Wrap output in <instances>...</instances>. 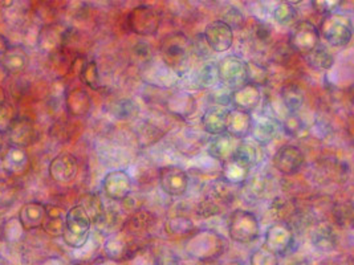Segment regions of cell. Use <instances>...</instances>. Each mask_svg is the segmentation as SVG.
<instances>
[{
    "label": "cell",
    "instance_id": "obj_55",
    "mask_svg": "<svg viewBox=\"0 0 354 265\" xmlns=\"http://www.w3.org/2000/svg\"><path fill=\"white\" fill-rule=\"evenodd\" d=\"M290 265H308L306 262H297V263H293V264Z\"/></svg>",
    "mask_w": 354,
    "mask_h": 265
},
{
    "label": "cell",
    "instance_id": "obj_13",
    "mask_svg": "<svg viewBox=\"0 0 354 265\" xmlns=\"http://www.w3.org/2000/svg\"><path fill=\"white\" fill-rule=\"evenodd\" d=\"M203 37L207 41L209 50L216 53H222L232 47L234 30L225 23V20H215L206 27Z\"/></svg>",
    "mask_w": 354,
    "mask_h": 265
},
{
    "label": "cell",
    "instance_id": "obj_7",
    "mask_svg": "<svg viewBox=\"0 0 354 265\" xmlns=\"http://www.w3.org/2000/svg\"><path fill=\"white\" fill-rule=\"evenodd\" d=\"M264 248L276 256H286L295 247V232L288 223L277 222L271 224L266 231Z\"/></svg>",
    "mask_w": 354,
    "mask_h": 265
},
{
    "label": "cell",
    "instance_id": "obj_38",
    "mask_svg": "<svg viewBox=\"0 0 354 265\" xmlns=\"http://www.w3.org/2000/svg\"><path fill=\"white\" fill-rule=\"evenodd\" d=\"M297 12L292 3H280L274 11V21L280 26H290V23L296 19Z\"/></svg>",
    "mask_w": 354,
    "mask_h": 265
},
{
    "label": "cell",
    "instance_id": "obj_16",
    "mask_svg": "<svg viewBox=\"0 0 354 265\" xmlns=\"http://www.w3.org/2000/svg\"><path fill=\"white\" fill-rule=\"evenodd\" d=\"M283 130V122H280L274 117H259L258 119H252L251 135L259 145H267L279 137Z\"/></svg>",
    "mask_w": 354,
    "mask_h": 265
},
{
    "label": "cell",
    "instance_id": "obj_23",
    "mask_svg": "<svg viewBox=\"0 0 354 265\" xmlns=\"http://www.w3.org/2000/svg\"><path fill=\"white\" fill-rule=\"evenodd\" d=\"M27 66H28V55L23 47H19V46L15 47L11 46L0 63L3 70L7 72L8 75L21 73Z\"/></svg>",
    "mask_w": 354,
    "mask_h": 265
},
{
    "label": "cell",
    "instance_id": "obj_51",
    "mask_svg": "<svg viewBox=\"0 0 354 265\" xmlns=\"http://www.w3.org/2000/svg\"><path fill=\"white\" fill-rule=\"evenodd\" d=\"M10 47H11V44H10L8 39H7L4 35L0 33V63H1V60L4 59L7 50H10Z\"/></svg>",
    "mask_w": 354,
    "mask_h": 265
},
{
    "label": "cell",
    "instance_id": "obj_9",
    "mask_svg": "<svg viewBox=\"0 0 354 265\" xmlns=\"http://www.w3.org/2000/svg\"><path fill=\"white\" fill-rule=\"evenodd\" d=\"M162 191L169 197H182L189 188V174L179 166H163L158 170Z\"/></svg>",
    "mask_w": 354,
    "mask_h": 265
},
{
    "label": "cell",
    "instance_id": "obj_2",
    "mask_svg": "<svg viewBox=\"0 0 354 265\" xmlns=\"http://www.w3.org/2000/svg\"><path fill=\"white\" fill-rule=\"evenodd\" d=\"M161 50L165 64L182 75L190 64L193 44L185 35L174 33L163 40Z\"/></svg>",
    "mask_w": 354,
    "mask_h": 265
},
{
    "label": "cell",
    "instance_id": "obj_48",
    "mask_svg": "<svg viewBox=\"0 0 354 265\" xmlns=\"http://www.w3.org/2000/svg\"><path fill=\"white\" fill-rule=\"evenodd\" d=\"M271 26L268 24H264V23H260L258 27H257V32L255 36L258 39L259 41H267L270 37H271Z\"/></svg>",
    "mask_w": 354,
    "mask_h": 265
},
{
    "label": "cell",
    "instance_id": "obj_37",
    "mask_svg": "<svg viewBox=\"0 0 354 265\" xmlns=\"http://www.w3.org/2000/svg\"><path fill=\"white\" fill-rule=\"evenodd\" d=\"M270 213L280 219V222H284L286 217H290V216L295 215L296 213V207L293 206V203L286 198H276L274 199V202L271 203V207H270Z\"/></svg>",
    "mask_w": 354,
    "mask_h": 265
},
{
    "label": "cell",
    "instance_id": "obj_43",
    "mask_svg": "<svg viewBox=\"0 0 354 265\" xmlns=\"http://www.w3.org/2000/svg\"><path fill=\"white\" fill-rule=\"evenodd\" d=\"M150 224H151V215L141 210L136 213L133 217H130L129 222L127 223V228H129L130 232L142 231L149 228Z\"/></svg>",
    "mask_w": 354,
    "mask_h": 265
},
{
    "label": "cell",
    "instance_id": "obj_44",
    "mask_svg": "<svg viewBox=\"0 0 354 265\" xmlns=\"http://www.w3.org/2000/svg\"><path fill=\"white\" fill-rule=\"evenodd\" d=\"M341 4H342V1H339V0H335V1L333 0H313V1H310V6L313 7V10L322 17L335 14Z\"/></svg>",
    "mask_w": 354,
    "mask_h": 265
},
{
    "label": "cell",
    "instance_id": "obj_1",
    "mask_svg": "<svg viewBox=\"0 0 354 265\" xmlns=\"http://www.w3.org/2000/svg\"><path fill=\"white\" fill-rule=\"evenodd\" d=\"M186 253L199 262H212L223 255L225 237L219 232L202 228L190 233L185 242Z\"/></svg>",
    "mask_w": 354,
    "mask_h": 265
},
{
    "label": "cell",
    "instance_id": "obj_35",
    "mask_svg": "<svg viewBox=\"0 0 354 265\" xmlns=\"http://www.w3.org/2000/svg\"><path fill=\"white\" fill-rule=\"evenodd\" d=\"M80 80L93 90H97L100 88L101 81H100V73H98L96 61L89 60L84 63V66H81L80 69Z\"/></svg>",
    "mask_w": 354,
    "mask_h": 265
},
{
    "label": "cell",
    "instance_id": "obj_32",
    "mask_svg": "<svg viewBox=\"0 0 354 265\" xmlns=\"http://www.w3.org/2000/svg\"><path fill=\"white\" fill-rule=\"evenodd\" d=\"M166 232L173 236H189L195 231L192 219L187 216H173L166 220Z\"/></svg>",
    "mask_w": 354,
    "mask_h": 265
},
{
    "label": "cell",
    "instance_id": "obj_5",
    "mask_svg": "<svg viewBox=\"0 0 354 265\" xmlns=\"http://www.w3.org/2000/svg\"><path fill=\"white\" fill-rule=\"evenodd\" d=\"M228 235L241 244L252 243L260 236V223L255 214L247 210H235L228 219Z\"/></svg>",
    "mask_w": 354,
    "mask_h": 265
},
{
    "label": "cell",
    "instance_id": "obj_41",
    "mask_svg": "<svg viewBox=\"0 0 354 265\" xmlns=\"http://www.w3.org/2000/svg\"><path fill=\"white\" fill-rule=\"evenodd\" d=\"M222 208L223 207L219 203H216L214 199L205 197L196 207V215L199 216L201 219H207V217H212V216L221 214Z\"/></svg>",
    "mask_w": 354,
    "mask_h": 265
},
{
    "label": "cell",
    "instance_id": "obj_3",
    "mask_svg": "<svg viewBox=\"0 0 354 265\" xmlns=\"http://www.w3.org/2000/svg\"><path fill=\"white\" fill-rule=\"evenodd\" d=\"M92 220L86 214L85 208L77 204L72 207L65 215L63 239L65 243L72 248H81L89 237Z\"/></svg>",
    "mask_w": 354,
    "mask_h": 265
},
{
    "label": "cell",
    "instance_id": "obj_34",
    "mask_svg": "<svg viewBox=\"0 0 354 265\" xmlns=\"http://www.w3.org/2000/svg\"><path fill=\"white\" fill-rule=\"evenodd\" d=\"M248 174H250L248 170L236 165L234 161H231V159L225 161V166H223V179H225L227 182L241 186L242 183L247 181Z\"/></svg>",
    "mask_w": 354,
    "mask_h": 265
},
{
    "label": "cell",
    "instance_id": "obj_24",
    "mask_svg": "<svg viewBox=\"0 0 354 265\" xmlns=\"http://www.w3.org/2000/svg\"><path fill=\"white\" fill-rule=\"evenodd\" d=\"M230 159L234 161L236 165L250 171L254 166L258 164V148L251 141H242L241 144L236 145V148L234 150V154Z\"/></svg>",
    "mask_w": 354,
    "mask_h": 265
},
{
    "label": "cell",
    "instance_id": "obj_30",
    "mask_svg": "<svg viewBox=\"0 0 354 265\" xmlns=\"http://www.w3.org/2000/svg\"><path fill=\"white\" fill-rule=\"evenodd\" d=\"M306 64L315 70H328L335 64L333 55L322 44L304 56Z\"/></svg>",
    "mask_w": 354,
    "mask_h": 265
},
{
    "label": "cell",
    "instance_id": "obj_28",
    "mask_svg": "<svg viewBox=\"0 0 354 265\" xmlns=\"http://www.w3.org/2000/svg\"><path fill=\"white\" fill-rule=\"evenodd\" d=\"M65 215L66 214L60 207L49 206L47 207L46 219H44V223L41 227L50 236H62L64 231Z\"/></svg>",
    "mask_w": 354,
    "mask_h": 265
},
{
    "label": "cell",
    "instance_id": "obj_47",
    "mask_svg": "<svg viewBox=\"0 0 354 265\" xmlns=\"http://www.w3.org/2000/svg\"><path fill=\"white\" fill-rule=\"evenodd\" d=\"M193 44V53L201 56V57H207L209 56V47L207 41L205 40L203 36H198L195 41H192Z\"/></svg>",
    "mask_w": 354,
    "mask_h": 265
},
{
    "label": "cell",
    "instance_id": "obj_12",
    "mask_svg": "<svg viewBox=\"0 0 354 265\" xmlns=\"http://www.w3.org/2000/svg\"><path fill=\"white\" fill-rule=\"evenodd\" d=\"M6 134L10 145L17 149L24 150L33 145L37 139V130L32 121L26 117H17Z\"/></svg>",
    "mask_w": 354,
    "mask_h": 265
},
{
    "label": "cell",
    "instance_id": "obj_26",
    "mask_svg": "<svg viewBox=\"0 0 354 265\" xmlns=\"http://www.w3.org/2000/svg\"><path fill=\"white\" fill-rule=\"evenodd\" d=\"M167 108L173 115L185 118L196 110V101L190 93L177 92L167 101Z\"/></svg>",
    "mask_w": 354,
    "mask_h": 265
},
{
    "label": "cell",
    "instance_id": "obj_54",
    "mask_svg": "<svg viewBox=\"0 0 354 265\" xmlns=\"http://www.w3.org/2000/svg\"><path fill=\"white\" fill-rule=\"evenodd\" d=\"M223 265H244L242 263H239V262H231V263H227V264Z\"/></svg>",
    "mask_w": 354,
    "mask_h": 265
},
{
    "label": "cell",
    "instance_id": "obj_4",
    "mask_svg": "<svg viewBox=\"0 0 354 265\" xmlns=\"http://www.w3.org/2000/svg\"><path fill=\"white\" fill-rule=\"evenodd\" d=\"M319 33L332 47H346L353 37V24L351 17L335 12L322 17Z\"/></svg>",
    "mask_w": 354,
    "mask_h": 265
},
{
    "label": "cell",
    "instance_id": "obj_36",
    "mask_svg": "<svg viewBox=\"0 0 354 265\" xmlns=\"http://www.w3.org/2000/svg\"><path fill=\"white\" fill-rule=\"evenodd\" d=\"M112 113L118 119H133L138 116V105L133 99H118L113 105Z\"/></svg>",
    "mask_w": 354,
    "mask_h": 265
},
{
    "label": "cell",
    "instance_id": "obj_25",
    "mask_svg": "<svg viewBox=\"0 0 354 265\" xmlns=\"http://www.w3.org/2000/svg\"><path fill=\"white\" fill-rule=\"evenodd\" d=\"M235 148V138L225 132L221 135H215L209 141V154L219 161H228L232 157Z\"/></svg>",
    "mask_w": 354,
    "mask_h": 265
},
{
    "label": "cell",
    "instance_id": "obj_40",
    "mask_svg": "<svg viewBox=\"0 0 354 265\" xmlns=\"http://www.w3.org/2000/svg\"><path fill=\"white\" fill-rule=\"evenodd\" d=\"M250 265H279V256L264 247H260L251 253Z\"/></svg>",
    "mask_w": 354,
    "mask_h": 265
},
{
    "label": "cell",
    "instance_id": "obj_53",
    "mask_svg": "<svg viewBox=\"0 0 354 265\" xmlns=\"http://www.w3.org/2000/svg\"><path fill=\"white\" fill-rule=\"evenodd\" d=\"M3 145H4V132H0V151L3 149Z\"/></svg>",
    "mask_w": 354,
    "mask_h": 265
},
{
    "label": "cell",
    "instance_id": "obj_52",
    "mask_svg": "<svg viewBox=\"0 0 354 265\" xmlns=\"http://www.w3.org/2000/svg\"><path fill=\"white\" fill-rule=\"evenodd\" d=\"M7 102V96H6V92L3 89V86H0V105L6 104Z\"/></svg>",
    "mask_w": 354,
    "mask_h": 265
},
{
    "label": "cell",
    "instance_id": "obj_15",
    "mask_svg": "<svg viewBox=\"0 0 354 265\" xmlns=\"http://www.w3.org/2000/svg\"><path fill=\"white\" fill-rule=\"evenodd\" d=\"M50 178L57 183H71L76 179L79 162L72 154H59L55 157L48 167Z\"/></svg>",
    "mask_w": 354,
    "mask_h": 265
},
{
    "label": "cell",
    "instance_id": "obj_21",
    "mask_svg": "<svg viewBox=\"0 0 354 265\" xmlns=\"http://www.w3.org/2000/svg\"><path fill=\"white\" fill-rule=\"evenodd\" d=\"M337 233L328 223H320L310 231V243L322 252H330L337 247Z\"/></svg>",
    "mask_w": 354,
    "mask_h": 265
},
{
    "label": "cell",
    "instance_id": "obj_29",
    "mask_svg": "<svg viewBox=\"0 0 354 265\" xmlns=\"http://www.w3.org/2000/svg\"><path fill=\"white\" fill-rule=\"evenodd\" d=\"M280 95L283 104L290 112V115H296L301 109L304 104V93L299 85L287 84L286 86H283Z\"/></svg>",
    "mask_w": 354,
    "mask_h": 265
},
{
    "label": "cell",
    "instance_id": "obj_20",
    "mask_svg": "<svg viewBox=\"0 0 354 265\" xmlns=\"http://www.w3.org/2000/svg\"><path fill=\"white\" fill-rule=\"evenodd\" d=\"M252 119H254V117L248 112H243L238 109L230 110L228 118H227L225 132L235 139H243L251 132Z\"/></svg>",
    "mask_w": 354,
    "mask_h": 265
},
{
    "label": "cell",
    "instance_id": "obj_42",
    "mask_svg": "<svg viewBox=\"0 0 354 265\" xmlns=\"http://www.w3.org/2000/svg\"><path fill=\"white\" fill-rule=\"evenodd\" d=\"M336 222L341 227H351L353 223V208L351 203H339L335 208Z\"/></svg>",
    "mask_w": 354,
    "mask_h": 265
},
{
    "label": "cell",
    "instance_id": "obj_18",
    "mask_svg": "<svg viewBox=\"0 0 354 265\" xmlns=\"http://www.w3.org/2000/svg\"><path fill=\"white\" fill-rule=\"evenodd\" d=\"M46 213H47V206H44L40 202L26 203L19 213V223L21 228L27 231L40 228L44 223Z\"/></svg>",
    "mask_w": 354,
    "mask_h": 265
},
{
    "label": "cell",
    "instance_id": "obj_45",
    "mask_svg": "<svg viewBox=\"0 0 354 265\" xmlns=\"http://www.w3.org/2000/svg\"><path fill=\"white\" fill-rule=\"evenodd\" d=\"M15 118L17 116L14 113V109L7 102L0 105V132H7Z\"/></svg>",
    "mask_w": 354,
    "mask_h": 265
},
{
    "label": "cell",
    "instance_id": "obj_6",
    "mask_svg": "<svg viewBox=\"0 0 354 265\" xmlns=\"http://www.w3.org/2000/svg\"><path fill=\"white\" fill-rule=\"evenodd\" d=\"M322 44V37L319 28L308 21L300 20L290 28V46L295 52L301 53L303 56L317 48Z\"/></svg>",
    "mask_w": 354,
    "mask_h": 265
},
{
    "label": "cell",
    "instance_id": "obj_50",
    "mask_svg": "<svg viewBox=\"0 0 354 265\" xmlns=\"http://www.w3.org/2000/svg\"><path fill=\"white\" fill-rule=\"evenodd\" d=\"M157 264L162 265H177V259L170 252H161L157 256Z\"/></svg>",
    "mask_w": 354,
    "mask_h": 265
},
{
    "label": "cell",
    "instance_id": "obj_49",
    "mask_svg": "<svg viewBox=\"0 0 354 265\" xmlns=\"http://www.w3.org/2000/svg\"><path fill=\"white\" fill-rule=\"evenodd\" d=\"M133 52L136 53L137 57H142L146 59L150 56V46L145 43V41H138L134 47H133Z\"/></svg>",
    "mask_w": 354,
    "mask_h": 265
},
{
    "label": "cell",
    "instance_id": "obj_19",
    "mask_svg": "<svg viewBox=\"0 0 354 265\" xmlns=\"http://www.w3.org/2000/svg\"><path fill=\"white\" fill-rule=\"evenodd\" d=\"M230 110L222 105H214L202 116V125L203 129L211 135H221L227 130V118Z\"/></svg>",
    "mask_w": 354,
    "mask_h": 265
},
{
    "label": "cell",
    "instance_id": "obj_11",
    "mask_svg": "<svg viewBox=\"0 0 354 265\" xmlns=\"http://www.w3.org/2000/svg\"><path fill=\"white\" fill-rule=\"evenodd\" d=\"M274 168L284 175L297 174L306 164L304 153L293 145H284L274 155Z\"/></svg>",
    "mask_w": 354,
    "mask_h": 265
},
{
    "label": "cell",
    "instance_id": "obj_27",
    "mask_svg": "<svg viewBox=\"0 0 354 265\" xmlns=\"http://www.w3.org/2000/svg\"><path fill=\"white\" fill-rule=\"evenodd\" d=\"M66 108L72 116H86L92 108V101L85 90L73 89L66 96Z\"/></svg>",
    "mask_w": 354,
    "mask_h": 265
},
{
    "label": "cell",
    "instance_id": "obj_14",
    "mask_svg": "<svg viewBox=\"0 0 354 265\" xmlns=\"http://www.w3.org/2000/svg\"><path fill=\"white\" fill-rule=\"evenodd\" d=\"M102 188L108 198L122 202L131 193V178L124 170H113L105 175L102 181Z\"/></svg>",
    "mask_w": 354,
    "mask_h": 265
},
{
    "label": "cell",
    "instance_id": "obj_8",
    "mask_svg": "<svg viewBox=\"0 0 354 265\" xmlns=\"http://www.w3.org/2000/svg\"><path fill=\"white\" fill-rule=\"evenodd\" d=\"M160 15L149 6L141 4L131 10L128 17V26L131 32L138 36H151L160 30Z\"/></svg>",
    "mask_w": 354,
    "mask_h": 265
},
{
    "label": "cell",
    "instance_id": "obj_17",
    "mask_svg": "<svg viewBox=\"0 0 354 265\" xmlns=\"http://www.w3.org/2000/svg\"><path fill=\"white\" fill-rule=\"evenodd\" d=\"M260 99L261 93L259 86L252 84H245L231 93L230 102L235 106V109L250 113L258 108Z\"/></svg>",
    "mask_w": 354,
    "mask_h": 265
},
{
    "label": "cell",
    "instance_id": "obj_33",
    "mask_svg": "<svg viewBox=\"0 0 354 265\" xmlns=\"http://www.w3.org/2000/svg\"><path fill=\"white\" fill-rule=\"evenodd\" d=\"M219 81L218 66L214 61H207L198 72L196 83L201 89H209Z\"/></svg>",
    "mask_w": 354,
    "mask_h": 265
},
{
    "label": "cell",
    "instance_id": "obj_39",
    "mask_svg": "<svg viewBox=\"0 0 354 265\" xmlns=\"http://www.w3.org/2000/svg\"><path fill=\"white\" fill-rule=\"evenodd\" d=\"M245 64H247V84L260 86L268 81V72L264 66H259L254 61H250Z\"/></svg>",
    "mask_w": 354,
    "mask_h": 265
},
{
    "label": "cell",
    "instance_id": "obj_46",
    "mask_svg": "<svg viewBox=\"0 0 354 265\" xmlns=\"http://www.w3.org/2000/svg\"><path fill=\"white\" fill-rule=\"evenodd\" d=\"M283 130L290 135H299L306 130V126L303 121L296 115H290V117L286 119V122H283Z\"/></svg>",
    "mask_w": 354,
    "mask_h": 265
},
{
    "label": "cell",
    "instance_id": "obj_22",
    "mask_svg": "<svg viewBox=\"0 0 354 265\" xmlns=\"http://www.w3.org/2000/svg\"><path fill=\"white\" fill-rule=\"evenodd\" d=\"M3 168L11 175H21L27 171L30 165V158L23 149L10 146L4 157L1 158Z\"/></svg>",
    "mask_w": 354,
    "mask_h": 265
},
{
    "label": "cell",
    "instance_id": "obj_31",
    "mask_svg": "<svg viewBox=\"0 0 354 265\" xmlns=\"http://www.w3.org/2000/svg\"><path fill=\"white\" fill-rule=\"evenodd\" d=\"M105 252L109 259L115 260V262L127 260L131 256L129 243H127L125 240H122L121 237H117V236L109 237V240L105 243Z\"/></svg>",
    "mask_w": 354,
    "mask_h": 265
},
{
    "label": "cell",
    "instance_id": "obj_10",
    "mask_svg": "<svg viewBox=\"0 0 354 265\" xmlns=\"http://www.w3.org/2000/svg\"><path fill=\"white\" fill-rule=\"evenodd\" d=\"M219 80L228 88H241L247 84V64L241 57L230 55L223 57L218 64Z\"/></svg>",
    "mask_w": 354,
    "mask_h": 265
}]
</instances>
